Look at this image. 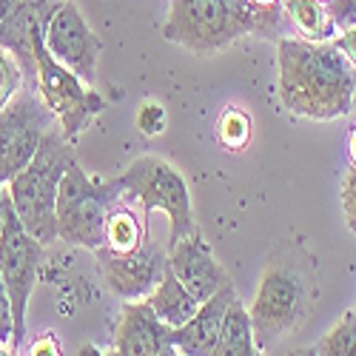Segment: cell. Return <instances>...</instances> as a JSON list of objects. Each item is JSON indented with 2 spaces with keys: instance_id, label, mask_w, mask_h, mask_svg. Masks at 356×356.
<instances>
[{
  "instance_id": "cell-1",
  "label": "cell",
  "mask_w": 356,
  "mask_h": 356,
  "mask_svg": "<svg viewBox=\"0 0 356 356\" xmlns=\"http://www.w3.org/2000/svg\"><path fill=\"white\" fill-rule=\"evenodd\" d=\"M280 100L308 120H337L350 114L356 92V69L331 43H314L296 35L277 40Z\"/></svg>"
},
{
  "instance_id": "cell-2",
  "label": "cell",
  "mask_w": 356,
  "mask_h": 356,
  "mask_svg": "<svg viewBox=\"0 0 356 356\" xmlns=\"http://www.w3.org/2000/svg\"><path fill=\"white\" fill-rule=\"evenodd\" d=\"M245 35L280 40L293 35L285 12H262L251 0H171L163 38L194 54H214Z\"/></svg>"
},
{
  "instance_id": "cell-3",
  "label": "cell",
  "mask_w": 356,
  "mask_h": 356,
  "mask_svg": "<svg viewBox=\"0 0 356 356\" xmlns=\"http://www.w3.org/2000/svg\"><path fill=\"white\" fill-rule=\"evenodd\" d=\"M72 163V140L57 123L46 131L32 163L6 186L20 222L43 245L57 240V194Z\"/></svg>"
},
{
  "instance_id": "cell-4",
  "label": "cell",
  "mask_w": 356,
  "mask_h": 356,
  "mask_svg": "<svg viewBox=\"0 0 356 356\" xmlns=\"http://www.w3.org/2000/svg\"><path fill=\"white\" fill-rule=\"evenodd\" d=\"M126 191L117 180H92L77 160L69 165L57 194V236L69 245L97 251L106 245V220Z\"/></svg>"
},
{
  "instance_id": "cell-5",
  "label": "cell",
  "mask_w": 356,
  "mask_h": 356,
  "mask_svg": "<svg viewBox=\"0 0 356 356\" xmlns=\"http://www.w3.org/2000/svg\"><path fill=\"white\" fill-rule=\"evenodd\" d=\"M54 15V12H51ZM51 15H40L32 29V54H35V74H38V88L46 100V106L54 111L57 123H60L63 134L74 143L95 117L106 108V97L95 92V86L80 80L74 72H69L63 63H57L51 51L46 49L43 32Z\"/></svg>"
},
{
  "instance_id": "cell-6",
  "label": "cell",
  "mask_w": 356,
  "mask_h": 356,
  "mask_svg": "<svg viewBox=\"0 0 356 356\" xmlns=\"http://www.w3.org/2000/svg\"><path fill=\"white\" fill-rule=\"evenodd\" d=\"M117 180L123 183L126 197L140 202L145 214L163 211L168 217V222H171L168 245L180 243L183 236L197 231L188 186L183 180V174L177 171L168 160H163L157 154H143L123 174H117Z\"/></svg>"
},
{
  "instance_id": "cell-7",
  "label": "cell",
  "mask_w": 356,
  "mask_h": 356,
  "mask_svg": "<svg viewBox=\"0 0 356 356\" xmlns=\"http://www.w3.org/2000/svg\"><path fill=\"white\" fill-rule=\"evenodd\" d=\"M51 126H57L54 111L46 106L38 83L26 80L20 95L0 111V183L9 186L32 163Z\"/></svg>"
},
{
  "instance_id": "cell-8",
  "label": "cell",
  "mask_w": 356,
  "mask_h": 356,
  "mask_svg": "<svg viewBox=\"0 0 356 356\" xmlns=\"http://www.w3.org/2000/svg\"><path fill=\"white\" fill-rule=\"evenodd\" d=\"M40 259H43V243H38L26 231L6 188V225H3V236H0V277L6 282L12 311H15V334L9 345V350L15 353L26 339V308H29L32 288L38 282Z\"/></svg>"
},
{
  "instance_id": "cell-9",
  "label": "cell",
  "mask_w": 356,
  "mask_h": 356,
  "mask_svg": "<svg viewBox=\"0 0 356 356\" xmlns=\"http://www.w3.org/2000/svg\"><path fill=\"white\" fill-rule=\"evenodd\" d=\"M308 302L311 296L305 280L288 265H271L262 274L254 305L248 308L257 345L274 342L282 334L293 331L308 314Z\"/></svg>"
},
{
  "instance_id": "cell-10",
  "label": "cell",
  "mask_w": 356,
  "mask_h": 356,
  "mask_svg": "<svg viewBox=\"0 0 356 356\" xmlns=\"http://www.w3.org/2000/svg\"><path fill=\"white\" fill-rule=\"evenodd\" d=\"M92 254L97 259V268L108 291L126 302L148 300L168 271V251L154 240H145L137 251H129V254H114L103 245Z\"/></svg>"
},
{
  "instance_id": "cell-11",
  "label": "cell",
  "mask_w": 356,
  "mask_h": 356,
  "mask_svg": "<svg viewBox=\"0 0 356 356\" xmlns=\"http://www.w3.org/2000/svg\"><path fill=\"white\" fill-rule=\"evenodd\" d=\"M43 40H46V49L51 51V57L57 63H63L80 80H86L88 86H95L103 43H100V38L92 32V29H88L83 15L77 12L74 0H63V3L57 6V12L46 23Z\"/></svg>"
},
{
  "instance_id": "cell-12",
  "label": "cell",
  "mask_w": 356,
  "mask_h": 356,
  "mask_svg": "<svg viewBox=\"0 0 356 356\" xmlns=\"http://www.w3.org/2000/svg\"><path fill=\"white\" fill-rule=\"evenodd\" d=\"M168 271H174V277L180 280L200 302H209L217 291L231 285L228 271L214 259L200 228L194 234L183 236L180 243L168 245Z\"/></svg>"
},
{
  "instance_id": "cell-13",
  "label": "cell",
  "mask_w": 356,
  "mask_h": 356,
  "mask_svg": "<svg viewBox=\"0 0 356 356\" xmlns=\"http://www.w3.org/2000/svg\"><path fill=\"white\" fill-rule=\"evenodd\" d=\"M171 334L174 328L165 325L145 300L126 302L117 319L108 356H160L165 348H174Z\"/></svg>"
},
{
  "instance_id": "cell-14",
  "label": "cell",
  "mask_w": 356,
  "mask_h": 356,
  "mask_svg": "<svg viewBox=\"0 0 356 356\" xmlns=\"http://www.w3.org/2000/svg\"><path fill=\"white\" fill-rule=\"evenodd\" d=\"M63 0H0V46L15 51L26 69V80L38 83L35 54H32V29L40 15L57 12Z\"/></svg>"
},
{
  "instance_id": "cell-15",
  "label": "cell",
  "mask_w": 356,
  "mask_h": 356,
  "mask_svg": "<svg viewBox=\"0 0 356 356\" xmlns=\"http://www.w3.org/2000/svg\"><path fill=\"white\" fill-rule=\"evenodd\" d=\"M234 300H236L234 285H225L222 291H217L209 302L200 305V311L186 325L174 328L171 345L186 356H211L214 348L220 345L222 325H225V316Z\"/></svg>"
},
{
  "instance_id": "cell-16",
  "label": "cell",
  "mask_w": 356,
  "mask_h": 356,
  "mask_svg": "<svg viewBox=\"0 0 356 356\" xmlns=\"http://www.w3.org/2000/svg\"><path fill=\"white\" fill-rule=\"evenodd\" d=\"M148 305L154 308V314L171 325V328H180V325H186L197 311H200V300L197 296H191V291L174 277V271H165V277L160 280V285L152 291V296L145 300Z\"/></svg>"
},
{
  "instance_id": "cell-17",
  "label": "cell",
  "mask_w": 356,
  "mask_h": 356,
  "mask_svg": "<svg viewBox=\"0 0 356 356\" xmlns=\"http://www.w3.org/2000/svg\"><path fill=\"white\" fill-rule=\"evenodd\" d=\"M134 205L137 202L126 194L117 200V205L106 220V245L103 248H108L114 254H129L145 243V225H143V217L134 211Z\"/></svg>"
},
{
  "instance_id": "cell-18",
  "label": "cell",
  "mask_w": 356,
  "mask_h": 356,
  "mask_svg": "<svg viewBox=\"0 0 356 356\" xmlns=\"http://www.w3.org/2000/svg\"><path fill=\"white\" fill-rule=\"evenodd\" d=\"M285 15L296 38H305L314 43H331L337 38V29L331 23L325 0H285Z\"/></svg>"
},
{
  "instance_id": "cell-19",
  "label": "cell",
  "mask_w": 356,
  "mask_h": 356,
  "mask_svg": "<svg viewBox=\"0 0 356 356\" xmlns=\"http://www.w3.org/2000/svg\"><path fill=\"white\" fill-rule=\"evenodd\" d=\"M211 356H262L259 345L254 339V328H251V316L248 308H243L240 300H234L222 325V337L220 345L214 348Z\"/></svg>"
},
{
  "instance_id": "cell-20",
  "label": "cell",
  "mask_w": 356,
  "mask_h": 356,
  "mask_svg": "<svg viewBox=\"0 0 356 356\" xmlns=\"http://www.w3.org/2000/svg\"><path fill=\"white\" fill-rule=\"evenodd\" d=\"M316 356H356V308L345 311L342 319L314 345Z\"/></svg>"
},
{
  "instance_id": "cell-21",
  "label": "cell",
  "mask_w": 356,
  "mask_h": 356,
  "mask_svg": "<svg viewBox=\"0 0 356 356\" xmlns=\"http://www.w3.org/2000/svg\"><path fill=\"white\" fill-rule=\"evenodd\" d=\"M26 86V69L20 57L9 49L0 46V111H3Z\"/></svg>"
},
{
  "instance_id": "cell-22",
  "label": "cell",
  "mask_w": 356,
  "mask_h": 356,
  "mask_svg": "<svg viewBox=\"0 0 356 356\" xmlns=\"http://www.w3.org/2000/svg\"><path fill=\"white\" fill-rule=\"evenodd\" d=\"M217 140H220V145L228 148V152H240V148H245L248 140H251V120H248V114L240 111V108H228L220 117Z\"/></svg>"
},
{
  "instance_id": "cell-23",
  "label": "cell",
  "mask_w": 356,
  "mask_h": 356,
  "mask_svg": "<svg viewBox=\"0 0 356 356\" xmlns=\"http://www.w3.org/2000/svg\"><path fill=\"white\" fill-rule=\"evenodd\" d=\"M165 123H168V117H165V108L154 100H145L137 111V129L148 137H157L165 131Z\"/></svg>"
},
{
  "instance_id": "cell-24",
  "label": "cell",
  "mask_w": 356,
  "mask_h": 356,
  "mask_svg": "<svg viewBox=\"0 0 356 356\" xmlns=\"http://www.w3.org/2000/svg\"><path fill=\"white\" fill-rule=\"evenodd\" d=\"M325 6H328V15H331L337 35L356 26V0H325Z\"/></svg>"
},
{
  "instance_id": "cell-25",
  "label": "cell",
  "mask_w": 356,
  "mask_h": 356,
  "mask_svg": "<svg viewBox=\"0 0 356 356\" xmlns=\"http://www.w3.org/2000/svg\"><path fill=\"white\" fill-rule=\"evenodd\" d=\"M342 211H345V222L348 228L356 234V165L350 163V168L345 171V180H342Z\"/></svg>"
},
{
  "instance_id": "cell-26",
  "label": "cell",
  "mask_w": 356,
  "mask_h": 356,
  "mask_svg": "<svg viewBox=\"0 0 356 356\" xmlns=\"http://www.w3.org/2000/svg\"><path fill=\"white\" fill-rule=\"evenodd\" d=\"M12 334H15V311H12L6 282H3V277H0V342H3L6 348L12 345Z\"/></svg>"
},
{
  "instance_id": "cell-27",
  "label": "cell",
  "mask_w": 356,
  "mask_h": 356,
  "mask_svg": "<svg viewBox=\"0 0 356 356\" xmlns=\"http://www.w3.org/2000/svg\"><path fill=\"white\" fill-rule=\"evenodd\" d=\"M29 356H63V353H60V342H57L54 334H43L40 339L32 342Z\"/></svg>"
},
{
  "instance_id": "cell-28",
  "label": "cell",
  "mask_w": 356,
  "mask_h": 356,
  "mask_svg": "<svg viewBox=\"0 0 356 356\" xmlns=\"http://www.w3.org/2000/svg\"><path fill=\"white\" fill-rule=\"evenodd\" d=\"M334 46L348 57V63L356 69V26L348 29V32H339V35L334 38Z\"/></svg>"
},
{
  "instance_id": "cell-29",
  "label": "cell",
  "mask_w": 356,
  "mask_h": 356,
  "mask_svg": "<svg viewBox=\"0 0 356 356\" xmlns=\"http://www.w3.org/2000/svg\"><path fill=\"white\" fill-rule=\"evenodd\" d=\"M262 12H285V0H251Z\"/></svg>"
},
{
  "instance_id": "cell-30",
  "label": "cell",
  "mask_w": 356,
  "mask_h": 356,
  "mask_svg": "<svg viewBox=\"0 0 356 356\" xmlns=\"http://www.w3.org/2000/svg\"><path fill=\"white\" fill-rule=\"evenodd\" d=\"M3 225H6V186L0 183V236H3Z\"/></svg>"
},
{
  "instance_id": "cell-31",
  "label": "cell",
  "mask_w": 356,
  "mask_h": 356,
  "mask_svg": "<svg viewBox=\"0 0 356 356\" xmlns=\"http://www.w3.org/2000/svg\"><path fill=\"white\" fill-rule=\"evenodd\" d=\"M77 356H108V353H103L97 345L88 342V345H83V348H80V353H77Z\"/></svg>"
},
{
  "instance_id": "cell-32",
  "label": "cell",
  "mask_w": 356,
  "mask_h": 356,
  "mask_svg": "<svg viewBox=\"0 0 356 356\" xmlns=\"http://www.w3.org/2000/svg\"><path fill=\"white\" fill-rule=\"evenodd\" d=\"M348 152H350V163L356 165V126H353L350 134H348Z\"/></svg>"
},
{
  "instance_id": "cell-33",
  "label": "cell",
  "mask_w": 356,
  "mask_h": 356,
  "mask_svg": "<svg viewBox=\"0 0 356 356\" xmlns=\"http://www.w3.org/2000/svg\"><path fill=\"white\" fill-rule=\"evenodd\" d=\"M288 356H316V350L314 348H300V350H291Z\"/></svg>"
},
{
  "instance_id": "cell-34",
  "label": "cell",
  "mask_w": 356,
  "mask_h": 356,
  "mask_svg": "<svg viewBox=\"0 0 356 356\" xmlns=\"http://www.w3.org/2000/svg\"><path fill=\"white\" fill-rule=\"evenodd\" d=\"M160 356H186V353H180V350H177V348H165Z\"/></svg>"
},
{
  "instance_id": "cell-35",
  "label": "cell",
  "mask_w": 356,
  "mask_h": 356,
  "mask_svg": "<svg viewBox=\"0 0 356 356\" xmlns=\"http://www.w3.org/2000/svg\"><path fill=\"white\" fill-rule=\"evenodd\" d=\"M0 356H17V353H15V350H9L6 345H0Z\"/></svg>"
},
{
  "instance_id": "cell-36",
  "label": "cell",
  "mask_w": 356,
  "mask_h": 356,
  "mask_svg": "<svg viewBox=\"0 0 356 356\" xmlns=\"http://www.w3.org/2000/svg\"><path fill=\"white\" fill-rule=\"evenodd\" d=\"M353 106H356V92H353Z\"/></svg>"
},
{
  "instance_id": "cell-37",
  "label": "cell",
  "mask_w": 356,
  "mask_h": 356,
  "mask_svg": "<svg viewBox=\"0 0 356 356\" xmlns=\"http://www.w3.org/2000/svg\"><path fill=\"white\" fill-rule=\"evenodd\" d=\"M0 345H3V342H0Z\"/></svg>"
}]
</instances>
